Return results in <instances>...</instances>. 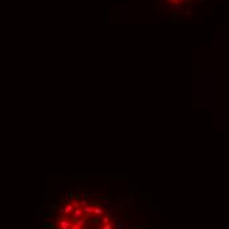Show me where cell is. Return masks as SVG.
<instances>
[{
    "label": "cell",
    "mask_w": 229,
    "mask_h": 229,
    "mask_svg": "<svg viewBox=\"0 0 229 229\" xmlns=\"http://www.w3.org/2000/svg\"><path fill=\"white\" fill-rule=\"evenodd\" d=\"M93 213H95V215H97V216H100L101 213H103V209L99 208V207H97V208H93Z\"/></svg>",
    "instance_id": "1"
},
{
    "label": "cell",
    "mask_w": 229,
    "mask_h": 229,
    "mask_svg": "<svg viewBox=\"0 0 229 229\" xmlns=\"http://www.w3.org/2000/svg\"><path fill=\"white\" fill-rule=\"evenodd\" d=\"M111 219L108 217V216H105V217H103V224H109Z\"/></svg>",
    "instance_id": "2"
},
{
    "label": "cell",
    "mask_w": 229,
    "mask_h": 229,
    "mask_svg": "<svg viewBox=\"0 0 229 229\" xmlns=\"http://www.w3.org/2000/svg\"><path fill=\"white\" fill-rule=\"evenodd\" d=\"M103 229H112V226H111V224H104Z\"/></svg>",
    "instance_id": "3"
}]
</instances>
